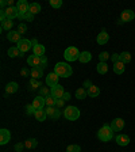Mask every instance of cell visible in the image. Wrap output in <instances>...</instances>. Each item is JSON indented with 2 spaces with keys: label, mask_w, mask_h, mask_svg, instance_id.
<instances>
[{
  "label": "cell",
  "mask_w": 135,
  "mask_h": 152,
  "mask_svg": "<svg viewBox=\"0 0 135 152\" xmlns=\"http://www.w3.org/2000/svg\"><path fill=\"white\" fill-rule=\"evenodd\" d=\"M54 72L60 76V77H69L73 73V68H72V65H69L68 63L60 61V63H57L56 65H54Z\"/></svg>",
  "instance_id": "1"
},
{
  "label": "cell",
  "mask_w": 135,
  "mask_h": 152,
  "mask_svg": "<svg viewBox=\"0 0 135 152\" xmlns=\"http://www.w3.org/2000/svg\"><path fill=\"white\" fill-rule=\"evenodd\" d=\"M97 137H99V140H100V141L107 142V141H110V140H112V137H113V130L111 129L110 125H107V124H105V125H103V126L99 129Z\"/></svg>",
  "instance_id": "2"
},
{
  "label": "cell",
  "mask_w": 135,
  "mask_h": 152,
  "mask_svg": "<svg viewBox=\"0 0 135 152\" xmlns=\"http://www.w3.org/2000/svg\"><path fill=\"white\" fill-rule=\"evenodd\" d=\"M80 54H81V52H80L76 46H69V48H66L65 52H64V57H65V60L68 61V63H73V61L79 60Z\"/></svg>",
  "instance_id": "3"
},
{
  "label": "cell",
  "mask_w": 135,
  "mask_h": 152,
  "mask_svg": "<svg viewBox=\"0 0 135 152\" xmlns=\"http://www.w3.org/2000/svg\"><path fill=\"white\" fill-rule=\"evenodd\" d=\"M64 117L68 121H76L80 118V110L76 106H68L64 110Z\"/></svg>",
  "instance_id": "4"
},
{
  "label": "cell",
  "mask_w": 135,
  "mask_h": 152,
  "mask_svg": "<svg viewBox=\"0 0 135 152\" xmlns=\"http://www.w3.org/2000/svg\"><path fill=\"white\" fill-rule=\"evenodd\" d=\"M16 48H18L22 53H27V52L32 48V42L30 41V39H25V38H22V39L16 44Z\"/></svg>",
  "instance_id": "5"
},
{
  "label": "cell",
  "mask_w": 135,
  "mask_h": 152,
  "mask_svg": "<svg viewBox=\"0 0 135 152\" xmlns=\"http://www.w3.org/2000/svg\"><path fill=\"white\" fill-rule=\"evenodd\" d=\"M134 18H135L134 11H131V10H124V11L120 14V19L118 23L122 25V23H126V22H131Z\"/></svg>",
  "instance_id": "6"
},
{
  "label": "cell",
  "mask_w": 135,
  "mask_h": 152,
  "mask_svg": "<svg viewBox=\"0 0 135 152\" xmlns=\"http://www.w3.org/2000/svg\"><path fill=\"white\" fill-rule=\"evenodd\" d=\"M45 111H46L47 117H51V120H58L61 117V110L57 109L56 106H47Z\"/></svg>",
  "instance_id": "7"
},
{
  "label": "cell",
  "mask_w": 135,
  "mask_h": 152,
  "mask_svg": "<svg viewBox=\"0 0 135 152\" xmlns=\"http://www.w3.org/2000/svg\"><path fill=\"white\" fill-rule=\"evenodd\" d=\"M16 8H18L19 14H22V15H26L27 12H30V4L26 0H18L16 1Z\"/></svg>",
  "instance_id": "8"
},
{
  "label": "cell",
  "mask_w": 135,
  "mask_h": 152,
  "mask_svg": "<svg viewBox=\"0 0 135 152\" xmlns=\"http://www.w3.org/2000/svg\"><path fill=\"white\" fill-rule=\"evenodd\" d=\"M58 79H60V76L57 75L56 72H50L49 75L46 76L45 82H46V86H47V87H54V86L58 84Z\"/></svg>",
  "instance_id": "9"
},
{
  "label": "cell",
  "mask_w": 135,
  "mask_h": 152,
  "mask_svg": "<svg viewBox=\"0 0 135 152\" xmlns=\"http://www.w3.org/2000/svg\"><path fill=\"white\" fill-rule=\"evenodd\" d=\"M110 126L113 132H120L124 128V120L123 118H115V120H112Z\"/></svg>",
  "instance_id": "10"
},
{
  "label": "cell",
  "mask_w": 135,
  "mask_h": 152,
  "mask_svg": "<svg viewBox=\"0 0 135 152\" xmlns=\"http://www.w3.org/2000/svg\"><path fill=\"white\" fill-rule=\"evenodd\" d=\"M51 95H53L56 99H61L64 96V94H65V90H64V87L61 84H57L54 86V87H51Z\"/></svg>",
  "instance_id": "11"
},
{
  "label": "cell",
  "mask_w": 135,
  "mask_h": 152,
  "mask_svg": "<svg viewBox=\"0 0 135 152\" xmlns=\"http://www.w3.org/2000/svg\"><path fill=\"white\" fill-rule=\"evenodd\" d=\"M4 11H6L7 19H11V20H14V19H16L19 16V11H18V8H16V6L7 7V8H4Z\"/></svg>",
  "instance_id": "12"
},
{
  "label": "cell",
  "mask_w": 135,
  "mask_h": 152,
  "mask_svg": "<svg viewBox=\"0 0 135 152\" xmlns=\"http://www.w3.org/2000/svg\"><path fill=\"white\" fill-rule=\"evenodd\" d=\"M32 106H34L35 110H41V109L45 107V104H46V101H45L43 96H41V95H38V96H35L34 99H32Z\"/></svg>",
  "instance_id": "13"
},
{
  "label": "cell",
  "mask_w": 135,
  "mask_h": 152,
  "mask_svg": "<svg viewBox=\"0 0 135 152\" xmlns=\"http://www.w3.org/2000/svg\"><path fill=\"white\" fill-rule=\"evenodd\" d=\"M9 140H11V133H9V130L6 129V128H1V129H0V144L4 145Z\"/></svg>",
  "instance_id": "14"
},
{
  "label": "cell",
  "mask_w": 135,
  "mask_h": 152,
  "mask_svg": "<svg viewBox=\"0 0 135 152\" xmlns=\"http://www.w3.org/2000/svg\"><path fill=\"white\" fill-rule=\"evenodd\" d=\"M7 39H8L9 42H12V44H18L22 38H20V34H19L18 31H15V30H11V31L7 33Z\"/></svg>",
  "instance_id": "15"
},
{
  "label": "cell",
  "mask_w": 135,
  "mask_h": 152,
  "mask_svg": "<svg viewBox=\"0 0 135 152\" xmlns=\"http://www.w3.org/2000/svg\"><path fill=\"white\" fill-rule=\"evenodd\" d=\"M99 45H105L108 41H110V34H108L105 30H101V33H99L97 38H96Z\"/></svg>",
  "instance_id": "16"
},
{
  "label": "cell",
  "mask_w": 135,
  "mask_h": 152,
  "mask_svg": "<svg viewBox=\"0 0 135 152\" xmlns=\"http://www.w3.org/2000/svg\"><path fill=\"white\" fill-rule=\"evenodd\" d=\"M27 64L31 66V68H34V66H39L41 65V57L35 56V54H31V56L27 57Z\"/></svg>",
  "instance_id": "17"
},
{
  "label": "cell",
  "mask_w": 135,
  "mask_h": 152,
  "mask_svg": "<svg viewBox=\"0 0 135 152\" xmlns=\"http://www.w3.org/2000/svg\"><path fill=\"white\" fill-rule=\"evenodd\" d=\"M116 144L120 147H126L130 144V137L127 134H118L116 136Z\"/></svg>",
  "instance_id": "18"
},
{
  "label": "cell",
  "mask_w": 135,
  "mask_h": 152,
  "mask_svg": "<svg viewBox=\"0 0 135 152\" xmlns=\"http://www.w3.org/2000/svg\"><path fill=\"white\" fill-rule=\"evenodd\" d=\"M45 52H46V49H45V46L42 44H35L34 46H32V54H35V56H45Z\"/></svg>",
  "instance_id": "19"
},
{
  "label": "cell",
  "mask_w": 135,
  "mask_h": 152,
  "mask_svg": "<svg viewBox=\"0 0 135 152\" xmlns=\"http://www.w3.org/2000/svg\"><path fill=\"white\" fill-rule=\"evenodd\" d=\"M126 71V64H123L122 61H118V63L113 64V72L116 75H123Z\"/></svg>",
  "instance_id": "20"
},
{
  "label": "cell",
  "mask_w": 135,
  "mask_h": 152,
  "mask_svg": "<svg viewBox=\"0 0 135 152\" xmlns=\"http://www.w3.org/2000/svg\"><path fill=\"white\" fill-rule=\"evenodd\" d=\"M42 76H43V69H42V68H39V66H34V68H31V79L39 80Z\"/></svg>",
  "instance_id": "21"
},
{
  "label": "cell",
  "mask_w": 135,
  "mask_h": 152,
  "mask_svg": "<svg viewBox=\"0 0 135 152\" xmlns=\"http://www.w3.org/2000/svg\"><path fill=\"white\" fill-rule=\"evenodd\" d=\"M42 87V82L37 79H30V83H28V91H35V90L41 88Z\"/></svg>",
  "instance_id": "22"
},
{
  "label": "cell",
  "mask_w": 135,
  "mask_h": 152,
  "mask_svg": "<svg viewBox=\"0 0 135 152\" xmlns=\"http://www.w3.org/2000/svg\"><path fill=\"white\" fill-rule=\"evenodd\" d=\"M19 90V84L16 82H9L8 84L6 86V92L7 94H15Z\"/></svg>",
  "instance_id": "23"
},
{
  "label": "cell",
  "mask_w": 135,
  "mask_h": 152,
  "mask_svg": "<svg viewBox=\"0 0 135 152\" xmlns=\"http://www.w3.org/2000/svg\"><path fill=\"white\" fill-rule=\"evenodd\" d=\"M87 92H88V96H91V98H97L99 95H100V88H99L97 86H92V87H89L88 90H87Z\"/></svg>",
  "instance_id": "24"
},
{
  "label": "cell",
  "mask_w": 135,
  "mask_h": 152,
  "mask_svg": "<svg viewBox=\"0 0 135 152\" xmlns=\"http://www.w3.org/2000/svg\"><path fill=\"white\" fill-rule=\"evenodd\" d=\"M7 54H8V57H11V58H14V57H22L23 53L20 50H19L16 46H12V48H8V52H7Z\"/></svg>",
  "instance_id": "25"
},
{
  "label": "cell",
  "mask_w": 135,
  "mask_h": 152,
  "mask_svg": "<svg viewBox=\"0 0 135 152\" xmlns=\"http://www.w3.org/2000/svg\"><path fill=\"white\" fill-rule=\"evenodd\" d=\"M92 60V54H91V52H81V54H80V57H79V61L80 63H82V64H85V63H89V61Z\"/></svg>",
  "instance_id": "26"
},
{
  "label": "cell",
  "mask_w": 135,
  "mask_h": 152,
  "mask_svg": "<svg viewBox=\"0 0 135 152\" xmlns=\"http://www.w3.org/2000/svg\"><path fill=\"white\" fill-rule=\"evenodd\" d=\"M34 117H35V120H37V121H39V122H43V121L46 120L47 114H46V111H45V109H41V110H37V111H35Z\"/></svg>",
  "instance_id": "27"
},
{
  "label": "cell",
  "mask_w": 135,
  "mask_h": 152,
  "mask_svg": "<svg viewBox=\"0 0 135 152\" xmlns=\"http://www.w3.org/2000/svg\"><path fill=\"white\" fill-rule=\"evenodd\" d=\"M87 95H88V92H87V90L84 88V87H81V88H77L76 90V94L74 96L77 99H80V101H82V99L87 98Z\"/></svg>",
  "instance_id": "28"
},
{
  "label": "cell",
  "mask_w": 135,
  "mask_h": 152,
  "mask_svg": "<svg viewBox=\"0 0 135 152\" xmlns=\"http://www.w3.org/2000/svg\"><path fill=\"white\" fill-rule=\"evenodd\" d=\"M119 56H120V61L123 64H129L131 61V53L130 52H122Z\"/></svg>",
  "instance_id": "29"
},
{
  "label": "cell",
  "mask_w": 135,
  "mask_h": 152,
  "mask_svg": "<svg viewBox=\"0 0 135 152\" xmlns=\"http://www.w3.org/2000/svg\"><path fill=\"white\" fill-rule=\"evenodd\" d=\"M96 69H97V72L100 73V75H105V73L108 72V65H107V63H99L97 66H96Z\"/></svg>",
  "instance_id": "30"
},
{
  "label": "cell",
  "mask_w": 135,
  "mask_h": 152,
  "mask_svg": "<svg viewBox=\"0 0 135 152\" xmlns=\"http://www.w3.org/2000/svg\"><path fill=\"white\" fill-rule=\"evenodd\" d=\"M25 145H26V148H28V149H34V148H37L38 141H37V139H27L25 141Z\"/></svg>",
  "instance_id": "31"
},
{
  "label": "cell",
  "mask_w": 135,
  "mask_h": 152,
  "mask_svg": "<svg viewBox=\"0 0 135 152\" xmlns=\"http://www.w3.org/2000/svg\"><path fill=\"white\" fill-rule=\"evenodd\" d=\"M41 10H42L41 4H38V3H31V4H30V12H31L32 15L39 14V12H41Z\"/></svg>",
  "instance_id": "32"
},
{
  "label": "cell",
  "mask_w": 135,
  "mask_h": 152,
  "mask_svg": "<svg viewBox=\"0 0 135 152\" xmlns=\"http://www.w3.org/2000/svg\"><path fill=\"white\" fill-rule=\"evenodd\" d=\"M14 27V22L11 19H7L4 22H1V30H7V31H11V28Z\"/></svg>",
  "instance_id": "33"
},
{
  "label": "cell",
  "mask_w": 135,
  "mask_h": 152,
  "mask_svg": "<svg viewBox=\"0 0 135 152\" xmlns=\"http://www.w3.org/2000/svg\"><path fill=\"white\" fill-rule=\"evenodd\" d=\"M66 152H81V147L77 144H70L66 147Z\"/></svg>",
  "instance_id": "34"
},
{
  "label": "cell",
  "mask_w": 135,
  "mask_h": 152,
  "mask_svg": "<svg viewBox=\"0 0 135 152\" xmlns=\"http://www.w3.org/2000/svg\"><path fill=\"white\" fill-rule=\"evenodd\" d=\"M45 101H46V106H56V98L51 94L47 95L46 98H45Z\"/></svg>",
  "instance_id": "35"
},
{
  "label": "cell",
  "mask_w": 135,
  "mask_h": 152,
  "mask_svg": "<svg viewBox=\"0 0 135 152\" xmlns=\"http://www.w3.org/2000/svg\"><path fill=\"white\" fill-rule=\"evenodd\" d=\"M16 31L19 33V34L22 35V34H26V33H27V25H26V23H19V26H18V30H16Z\"/></svg>",
  "instance_id": "36"
},
{
  "label": "cell",
  "mask_w": 135,
  "mask_h": 152,
  "mask_svg": "<svg viewBox=\"0 0 135 152\" xmlns=\"http://www.w3.org/2000/svg\"><path fill=\"white\" fill-rule=\"evenodd\" d=\"M108 58H110V53H108V52H101V53L99 54V60H100V63H107Z\"/></svg>",
  "instance_id": "37"
},
{
  "label": "cell",
  "mask_w": 135,
  "mask_h": 152,
  "mask_svg": "<svg viewBox=\"0 0 135 152\" xmlns=\"http://www.w3.org/2000/svg\"><path fill=\"white\" fill-rule=\"evenodd\" d=\"M50 90H49V87H43V86H42L41 88H39V95H41V96H43V98H46L47 95H50Z\"/></svg>",
  "instance_id": "38"
},
{
  "label": "cell",
  "mask_w": 135,
  "mask_h": 152,
  "mask_svg": "<svg viewBox=\"0 0 135 152\" xmlns=\"http://www.w3.org/2000/svg\"><path fill=\"white\" fill-rule=\"evenodd\" d=\"M49 4H50L53 8H60V7H62V0H50L49 1Z\"/></svg>",
  "instance_id": "39"
},
{
  "label": "cell",
  "mask_w": 135,
  "mask_h": 152,
  "mask_svg": "<svg viewBox=\"0 0 135 152\" xmlns=\"http://www.w3.org/2000/svg\"><path fill=\"white\" fill-rule=\"evenodd\" d=\"M20 76H23V77L31 76V69H30V68H27V66H23L22 69H20Z\"/></svg>",
  "instance_id": "40"
},
{
  "label": "cell",
  "mask_w": 135,
  "mask_h": 152,
  "mask_svg": "<svg viewBox=\"0 0 135 152\" xmlns=\"http://www.w3.org/2000/svg\"><path fill=\"white\" fill-rule=\"evenodd\" d=\"M35 109H34V106H32V104H27V106H26V113L28 114V115H34L35 114Z\"/></svg>",
  "instance_id": "41"
},
{
  "label": "cell",
  "mask_w": 135,
  "mask_h": 152,
  "mask_svg": "<svg viewBox=\"0 0 135 152\" xmlns=\"http://www.w3.org/2000/svg\"><path fill=\"white\" fill-rule=\"evenodd\" d=\"M39 68H42V69L47 68V57L46 56H42L41 57V65H39Z\"/></svg>",
  "instance_id": "42"
},
{
  "label": "cell",
  "mask_w": 135,
  "mask_h": 152,
  "mask_svg": "<svg viewBox=\"0 0 135 152\" xmlns=\"http://www.w3.org/2000/svg\"><path fill=\"white\" fill-rule=\"evenodd\" d=\"M64 106H65V101H64L62 98H61V99H56V107L57 109H62Z\"/></svg>",
  "instance_id": "43"
},
{
  "label": "cell",
  "mask_w": 135,
  "mask_h": 152,
  "mask_svg": "<svg viewBox=\"0 0 135 152\" xmlns=\"http://www.w3.org/2000/svg\"><path fill=\"white\" fill-rule=\"evenodd\" d=\"M34 16L35 15H32L31 12H27L25 15V20H26V22H32V20H34Z\"/></svg>",
  "instance_id": "44"
},
{
  "label": "cell",
  "mask_w": 135,
  "mask_h": 152,
  "mask_svg": "<svg viewBox=\"0 0 135 152\" xmlns=\"http://www.w3.org/2000/svg\"><path fill=\"white\" fill-rule=\"evenodd\" d=\"M25 144H23V142H18V144H15V147H14V148H15V151L16 152H22V149L25 148Z\"/></svg>",
  "instance_id": "45"
},
{
  "label": "cell",
  "mask_w": 135,
  "mask_h": 152,
  "mask_svg": "<svg viewBox=\"0 0 135 152\" xmlns=\"http://www.w3.org/2000/svg\"><path fill=\"white\" fill-rule=\"evenodd\" d=\"M111 60H112V63L115 64V63H118V61H120V56L118 53H113L112 56H111Z\"/></svg>",
  "instance_id": "46"
},
{
  "label": "cell",
  "mask_w": 135,
  "mask_h": 152,
  "mask_svg": "<svg viewBox=\"0 0 135 152\" xmlns=\"http://www.w3.org/2000/svg\"><path fill=\"white\" fill-rule=\"evenodd\" d=\"M92 86H93V84H92V82H91V80H89V79L84 80V84H82V87H84L85 90H88L89 87H92Z\"/></svg>",
  "instance_id": "47"
},
{
  "label": "cell",
  "mask_w": 135,
  "mask_h": 152,
  "mask_svg": "<svg viewBox=\"0 0 135 152\" xmlns=\"http://www.w3.org/2000/svg\"><path fill=\"white\" fill-rule=\"evenodd\" d=\"M62 99H64V101H65V102L70 101V99H72V95H70V92H66V91H65V94H64Z\"/></svg>",
  "instance_id": "48"
},
{
  "label": "cell",
  "mask_w": 135,
  "mask_h": 152,
  "mask_svg": "<svg viewBox=\"0 0 135 152\" xmlns=\"http://www.w3.org/2000/svg\"><path fill=\"white\" fill-rule=\"evenodd\" d=\"M0 20H1V22L7 20V15H6V11H4V10H1V11H0Z\"/></svg>",
  "instance_id": "49"
},
{
  "label": "cell",
  "mask_w": 135,
  "mask_h": 152,
  "mask_svg": "<svg viewBox=\"0 0 135 152\" xmlns=\"http://www.w3.org/2000/svg\"><path fill=\"white\" fill-rule=\"evenodd\" d=\"M14 4H15L14 3V0H7V6L8 7H14Z\"/></svg>",
  "instance_id": "50"
},
{
  "label": "cell",
  "mask_w": 135,
  "mask_h": 152,
  "mask_svg": "<svg viewBox=\"0 0 135 152\" xmlns=\"http://www.w3.org/2000/svg\"><path fill=\"white\" fill-rule=\"evenodd\" d=\"M0 4H1V10H4L3 7L7 6V0H1V1H0Z\"/></svg>",
  "instance_id": "51"
}]
</instances>
